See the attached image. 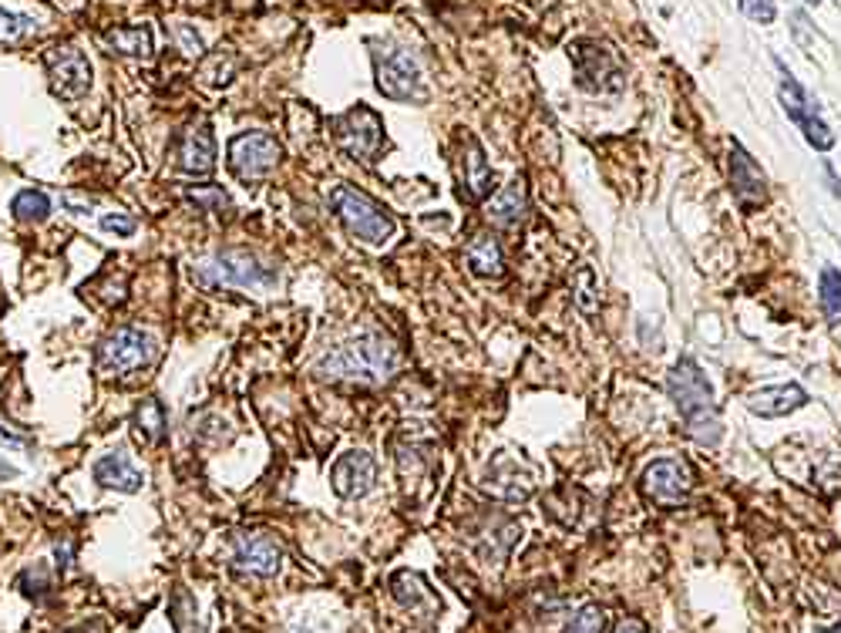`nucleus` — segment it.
Listing matches in <instances>:
<instances>
[{
	"instance_id": "obj_2",
	"label": "nucleus",
	"mask_w": 841,
	"mask_h": 633,
	"mask_svg": "<svg viewBox=\"0 0 841 633\" xmlns=\"http://www.w3.org/2000/svg\"><path fill=\"white\" fill-rule=\"evenodd\" d=\"M667 394L683 415V428L697 445L717 448L724 442V421L717 415L714 384L693 357H680L667 374Z\"/></svg>"
},
{
	"instance_id": "obj_5",
	"label": "nucleus",
	"mask_w": 841,
	"mask_h": 633,
	"mask_svg": "<svg viewBox=\"0 0 841 633\" xmlns=\"http://www.w3.org/2000/svg\"><path fill=\"white\" fill-rule=\"evenodd\" d=\"M374 81L377 91L384 98H391V102H424L428 98L421 64L401 44H381V48H374Z\"/></svg>"
},
{
	"instance_id": "obj_24",
	"label": "nucleus",
	"mask_w": 841,
	"mask_h": 633,
	"mask_svg": "<svg viewBox=\"0 0 841 633\" xmlns=\"http://www.w3.org/2000/svg\"><path fill=\"white\" fill-rule=\"evenodd\" d=\"M132 431H135V442L142 448H152L159 445L165 438V405L155 394L149 398H142L132 411Z\"/></svg>"
},
{
	"instance_id": "obj_11",
	"label": "nucleus",
	"mask_w": 841,
	"mask_h": 633,
	"mask_svg": "<svg viewBox=\"0 0 841 633\" xmlns=\"http://www.w3.org/2000/svg\"><path fill=\"white\" fill-rule=\"evenodd\" d=\"M643 495L653 499L656 506L663 509H680L687 506L690 489H693V472L683 458H653L650 465L643 469Z\"/></svg>"
},
{
	"instance_id": "obj_26",
	"label": "nucleus",
	"mask_w": 841,
	"mask_h": 633,
	"mask_svg": "<svg viewBox=\"0 0 841 633\" xmlns=\"http://www.w3.org/2000/svg\"><path fill=\"white\" fill-rule=\"evenodd\" d=\"M818 307H821V317H825L831 327L841 324V270L838 266H821Z\"/></svg>"
},
{
	"instance_id": "obj_35",
	"label": "nucleus",
	"mask_w": 841,
	"mask_h": 633,
	"mask_svg": "<svg viewBox=\"0 0 841 633\" xmlns=\"http://www.w3.org/2000/svg\"><path fill=\"white\" fill-rule=\"evenodd\" d=\"M135 216H128V213H108V216H101V229L105 233H112L118 236V240H128V236H135Z\"/></svg>"
},
{
	"instance_id": "obj_15",
	"label": "nucleus",
	"mask_w": 841,
	"mask_h": 633,
	"mask_svg": "<svg viewBox=\"0 0 841 633\" xmlns=\"http://www.w3.org/2000/svg\"><path fill=\"white\" fill-rule=\"evenodd\" d=\"M377 475H381L377 458H374V452H367V448H350V452H344L334 465H330V485H334V492L347 502L371 495L377 489Z\"/></svg>"
},
{
	"instance_id": "obj_39",
	"label": "nucleus",
	"mask_w": 841,
	"mask_h": 633,
	"mask_svg": "<svg viewBox=\"0 0 841 633\" xmlns=\"http://www.w3.org/2000/svg\"><path fill=\"white\" fill-rule=\"evenodd\" d=\"M17 475H21V472H17L14 465H4V462H0V482H7V479H17Z\"/></svg>"
},
{
	"instance_id": "obj_41",
	"label": "nucleus",
	"mask_w": 841,
	"mask_h": 633,
	"mask_svg": "<svg viewBox=\"0 0 841 633\" xmlns=\"http://www.w3.org/2000/svg\"><path fill=\"white\" fill-rule=\"evenodd\" d=\"M4 307H7V297H4V290H0V314H4Z\"/></svg>"
},
{
	"instance_id": "obj_40",
	"label": "nucleus",
	"mask_w": 841,
	"mask_h": 633,
	"mask_svg": "<svg viewBox=\"0 0 841 633\" xmlns=\"http://www.w3.org/2000/svg\"><path fill=\"white\" fill-rule=\"evenodd\" d=\"M825 176H828V182H831V192H835V196L841 199V186H838V179H835V169H831V165H825Z\"/></svg>"
},
{
	"instance_id": "obj_42",
	"label": "nucleus",
	"mask_w": 841,
	"mask_h": 633,
	"mask_svg": "<svg viewBox=\"0 0 841 633\" xmlns=\"http://www.w3.org/2000/svg\"><path fill=\"white\" fill-rule=\"evenodd\" d=\"M821 633H841V623H838V627H831V630H821Z\"/></svg>"
},
{
	"instance_id": "obj_12",
	"label": "nucleus",
	"mask_w": 841,
	"mask_h": 633,
	"mask_svg": "<svg viewBox=\"0 0 841 633\" xmlns=\"http://www.w3.org/2000/svg\"><path fill=\"white\" fill-rule=\"evenodd\" d=\"M236 573L260 576V580H273L283 570V543L266 529L239 532L233 539V559H229Z\"/></svg>"
},
{
	"instance_id": "obj_22",
	"label": "nucleus",
	"mask_w": 841,
	"mask_h": 633,
	"mask_svg": "<svg viewBox=\"0 0 841 633\" xmlns=\"http://www.w3.org/2000/svg\"><path fill=\"white\" fill-rule=\"evenodd\" d=\"M465 266L482 280L505 277V253L492 233H475L465 246Z\"/></svg>"
},
{
	"instance_id": "obj_34",
	"label": "nucleus",
	"mask_w": 841,
	"mask_h": 633,
	"mask_svg": "<svg viewBox=\"0 0 841 633\" xmlns=\"http://www.w3.org/2000/svg\"><path fill=\"white\" fill-rule=\"evenodd\" d=\"M202 75H206L209 85H229L233 81V58L229 54H212L209 64L202 68Z\"/></svg>"
},
{
	"instance_id": "obj_38",
	"label": "nucleus",
	"mask_w": 841,
	"mask_h": 633,
	"mask_svg": "<svg viewBox=\"0 0 841 633\" xmlns=\"http://www.w3.org/2000/svg\"><path fill=\"white\" fill-rule=\"evenodd\" d=\"M613 633H646V623L640 617H623L613 627Z\"/></svg>"
},
{
	"instance_id": "obj_36",
	"label": "nucleus",
	"mask_w": 841,
	"mask_h": 633,
	"mask_svg": "<svg viewBox=\"0 0 841 633\" xmlns=\"http://www.w3.org/2000/svg\"><path fill=\"white\" fill-rule=\"evenodd\" d=\"M0 448H11V452H31V448H34V438L24 435V431H14V428H4V425H0Z\"/></svg>"
},
{
	"instance_id": "obj_29",
	"label": "nucleus",
	"mask_w": 841,
	"mask_h": 633,
	"mask_svg": "<svg viewBox=\"0 0 841 633\" xmlns=\"http://www.w3.org/2000/svg\"><path fill=\"white\" fill-rule=\"evenodd\" d=\"M169 613H172V627L175 633H206L202 627V620L196 617V600H192V593L186 586H175L172 593V603H169Z\"/></svg>"
},
{
	"instance_id": "obj_3",
	"label": "nucleus",
	"mask_w": 841,
	"mask_h": 633,
	"mask_svg": "<svg viewBox=\"0 0 841 633\" xmlns=\"http://www.w3.org/2000/svg\"><path fill=\"white\" fill-rule=\"evenodd\" d=\"M189 277L202 290H253L270 293L280 283V263L249 250H216L189 266Z\"/></svg>"
},
{
	"instance_id": "obj_17",
	"label": "nucleus",
	"mask_w": 841,
	"mask_h": 633,
	"mask_svg": "<svg viewBox=\"0 0 841 633\" xmlns=\"http://www.w3.org/2000/svg\"><path fill=\"white\" fill-rule=\"evenodd\" d=\"M744 405L757 418H788L808 405V391L801 384H767L747 394Z\"/></svg>"
},
{
	"instance_id": "obj_37",
	"label": "nucleus",
	"mask_w": 841,
	"mask_h": 633,
	"mask_svg": "<svg viewBox=\"0 0 841 633\" xmlns=\"http://www.w3.org/2000/svg\"><path fill=\"white\" fill-rule=\"evenodd\" d=\"M175 34L182 38V44H186L189 54H202V38H199L196 31H192L189 24H179V27H175Z\"/></svg>"
},
{
	"instance_id": "obj_21",
	"label": "nucleus",
	"mask_w": 841,
	"mask_h": 633,
	"mask_svg": "<svg viewBox=\"0 0 841 633\" xmlns=\"http://www.w3.org/2000/svg\"><path fill=\"white\" fill-rule=\"evenodd\" d=\"M529 216V192H525V179H512L502 192H495L488 199V219L502 229H519Z\"/></svg>"
},
{
	"instance_id": "obj_20",
	"label": "nucleus",
	"mask_w": 841,
	"mask_h": 633,
	"mask_svg": "<svg viewBox=\"0 0 841 633\" xmlns=\"http://www.w3.org/2000/svg\"><path fill=\"white\" fill-rule=\"evenodd\" d=\"M461 169H465V189L471 192V199H492L495 172L475 135H465V142H461Z\"/></svg>"
},
{
	"instance_id": "obj_30",
	"label": "nucleus",
	"mask_w": 841,
	"mask_h": 633,
	"mask_svg": "<svg viewBox=\"0 0 841 633\" xmlns=\"http://www.w3.org/2000/svg\"><path fill=\"white\" fill-rule=\"evenodd\" d=\"M186 203L212 216H229V196L219 186H196L186 189Z\"/></svg>"
},
{
	"instance_id": "obj_9",
	"label": "nucleus",
	"mask_w": 841,
	"mask_h": 633,
	"mask_svg": "<svg viewBox=\"0 0 841 633\" xmlns=\"http://www.w3.org/2000/svg\"><path fill=\"white\" fill-rule=\"evenodd\" d=\"M283 159V145L273 139L270 132H243L229 142L226 162L229 172L243 182V186H256V182L270 179L276 165Z\"/></svg>"
},
{
	"instance_id": "obj_31",
	"label": "nucleus",
	"mask_w": 841,
	"mask_h": 633,
	"mask_svg": "<svg viewBox=\"0 0 841 633\" xmlns=\"http://www.w3.org/2000/svg\"><path fill=\"white\" fill-rule=\"evenodd\" d=\"M27 34H38V21L24 14H11L0 7V41H21Z\"/></svg>"
},
{
	"instance_id": "obj_7",
	"label": "nucleus",
	"mask_w": 841,
	"mask_h": 633,
	"mask_svg": "<svg viewBox=\"0 0 841 633\" xmlns=\"http://www.w3.org/2000/svg\"><path fill=\"white\" fill-rule=\"evenodd\" d=\"M774 68H778V98H781V108L784 115L791 118L794 125L801 128L804 142L811 145L815 152H831L835 149V132H831V125L821 118L815 98L804 91V85L798 78L791 75L788 68H784L781 58H774Z\"/></svg>"
},
{
	"instance_id": "obj_32",
	"label": "nucleus",
	"mask_w": 841,
	"mask_h": 633,
	"mask_svg": "<svg viewBox=\"0 0 841 633\" xmlns=\"http://www.w3.org/2000/svg\"><path fill=\"white\" fill-rule=\"evenodd\" d=\"M603 627H606V610L599 607V603H586V607L569 620L566 633H603Z\"/></svg>"
},
{
	"instance_id": "obj_33",
	"label": "nucleus",
	"mask_w": 841,
	"mask_h": 633,
	"mask_svg": "<svg viewBox=\"0 0 841 633\" xmlns=\"http://www.w3.org/2000/svg\"><path fill=\"white\" fill-rule=\"evenodd\" d=\"M737 7L754 24H774V17H778V4L774 0H737Z\"/></svg>"
},
{
	"instance_id": "obj_23",
	"label": "nucleus",
	"mask_w": 841,
	"mask_h": 633,
	"mask_svg": "<svg viewBox=\"0 0 841 633\" xmlns=\"http://www.w3.org/2000/svg\"><path fill=\"white\" fill-rule=\"evenodd\" d=\"M391 596L411 613H428V620H434L441 613V600L434 596L418 573H394L391 576Z\"/></svg>"
},
{
	"instance_id": "obj_13",
	"label": "nucleus",
	"mask_w": 841,
	"mask_h": 633,
	"mask_svg": "<svg viewBox=\"0 0 841 633\" xmlns=\"http://www.w3.org/2000/svg\"><path fill=\"white\" fill-rule=\"evenodd\" d=\"M727 179L730 192H734V203L744 213H757L767 206V176L764 169L754 162V155L744 149L737 139H730V155H727Z\"/></svg>"
},
{
	"instance_id": "obj_4",
	"label": "nucleus",
	"mask_w": 841,
	"mask_h": 633,
	"mask_svg": "<svg viewBox=\"0 0 841 633\" xmlns=\"http://www.w3.org/2000/svg\"><path fill=\"white\" fill-rule=\"evenodd\" d=\"M327 206H330V213L340 219V226H344L357 243L384 246V243H391V236L397 233L394 216L384 213L377 199H371L367 192H360L354 186H347V182H340V186L330 189Z\"/></svg>"
},
{
	"instance_id": "obj_27",
	"label": "nucleus",
	"mask_w": 841,
	"mask_h": 633,
	"mask_svg": "<svg viewBox=\"0 0 841 633\" xmlns=\"http://www.w3.org/2000/svg\"><path fill=\"white\" fill-rule=\"evenodd\" d=\"M11 213H14L17 223H44V219L54 213V203L44 189H24L14 196Z\"/></svg>"
},
{
	"instance_id": "obj_10",
	"label": "nucleus",
	"mask_w": 841,
	"mask_h": 633,
	"mask_svg": "<svg viewBox=\"0 0 841 633\" xmlns=\"http://www.w3.org/2000/svg\"><path fill=\"white\" fill-rule=\"evenodd\" d=\"M44 68H48L51 95L61 102H78L91 91V61L78 44H54L44 54Z\"/></svg>"
},
{
	"instance_id": "obj_1",
	"label": "nucleus",
	"mask_w": 841,
	"mask_h": 633,
	"mask_svg": "<svg viewBox=\"0 0 841 633\" xmlns=\"http://www.w3.org/2000/svg\"><path fill=\"white\" fill-rule=\"evenodd\" d=\"M404 354L394 337L381 330L347 337L313 364V378L327 384H350V388H384L401 374Z\"/></svg>"
},
{
	"instance_id": "obj_14",
	"label": "nucleus",
	"mask_w": 841,
	"mask_h": 633,
	"mask_svg": "<svg viewBox=\"0 0 841 633\" xmlns=\"http://www.w3.org/2000/svg\"><path fill=\"white\" fill-rule=\"evenodd\" d=\"M572 64H576V81L586 91H619L626 85V75L619 68V61L609 54L603 44H572L569 51Z\"/></svg>"
},
{
	"instance_id": "obj_43",
	"label": "nucleus",
	"mask_w": 841,
	"mask_h": 633,
	"mask_svg": "<svg viewBox=\"0 0 841 633\" xmlns=\"http://www.w3.org/2000/svg\"><path fill=\"white\" fill-rule=\"evenodd\" d=\"M804 4H815V7H818V4H821V0H804Z\"/></svg>"
},
{
	"instance_id": "obj_19",
	"label": "nucleus",
	"mask_w": 841,
	"mask_h": 633,
	"mask_svg": "<svg viewBox=\"0 0 841 633\" xmlns=\"http://www.w3.org/2000/svg\"><path fill=\"white\" fill-rule=\"evenodd\" d=\"M91 475H95V482L101 485V489H115V492H125V495H135V492H142V472L132 465V458H128L125 452H108V455H101L95 465H91Z\"/></svg>"
},
{
	"instance_id": "obj_28",
	"label": "nucleus",
	"mask_w": 841,
	"mask_h": 633,
	"mask_svg": "<svg viewBox=\"0 0 841 633\" xmlns=\"http://www.w3.org/2000/svg\"><path fill=\"white\" fill-rule=\"evenodd\" d=\"M572 304L582 317H593L599 310V280L593 273V266L582 263L576 270V277H572Z\"/></svg>"
},
{
	"instance_id": "obj_25",
	"label": "nucleus",
	"mask_w": 841,
	"mask_h": 633,
	"mask_svg": "<svg viewBox=\"0 0 841 633\" xmlns=\"http://www.w3.org/2000/svg\"><path fill=\"white\" fill-rule=\"evenodd\" d=\"M105 44H108V51L125 54V58H135V61H149L155 54L152 27H145V24L112 27V31H105Z\"/></svg>"
},
{
	"instance_id": "obj_8",
	"label": "nucleus",
	"mask_w": 841,
	"mask_h": 633,
	"mask_svg": "<svg viewBox=\"0 0 841 633\" xmlns=\"http://www.w3.org/2000/svg\"><path fill=\"white\" fill-rule=\"evenodd\" d=\"M334 139L344 149L350 159L360 165H374L387 149V135H384V122L374 108L357 105L344 112L334 122Z\"/></svg>"
},
{
	"instance_id": "obj_6",
	"label": "nucleus",
	"mask_w": 841,
	"mask_h": 633,
	"mask_svg": "<svg viewBox=\"0 0 841 633\" xmlns=\"http://www.w3.org/2000/svg\"><path fill=\"white\" fill-rule=\"evenodd\" d=\"M155 357H159V341H155V334H149V330H142V327L112 330L95 351L98 371L108 374V378H128V374L149 368Z\"/></svg>"
},
{
	"instance_id": "obj_18",
	"label": "nucleus",
	"mask_w": 841,
	"mask_h": 633,
	"mask_svg": "<svg viewBox=\"0 0 841 633\" xmlns=\"http://www.w3.org/2000/svg\"><path fill=\"white\" fill-rule=\"evenodd\" d=\"M179 169L186 176H209L216 169V135L209 122H192L179 142Z\"/></svg>"
},
{
	"instance_id": "obj_16",
	"label": "nucleus",
	"mask_w": 841,
	"mask_h": 633,
	"mask_svg": "<svg viewBox=\"0 0 841 633\" xmlns=\"http://www.w3.org/2000/svg\"><path fill=\"white\" fill-rule=\"evenodd\" d=\"M482 485H485V492H492L495 499H502V502H522L532 495L535 479H532V472L522 469V458L502 452L488 462Z\"/></svg>"
}]
</instances>
